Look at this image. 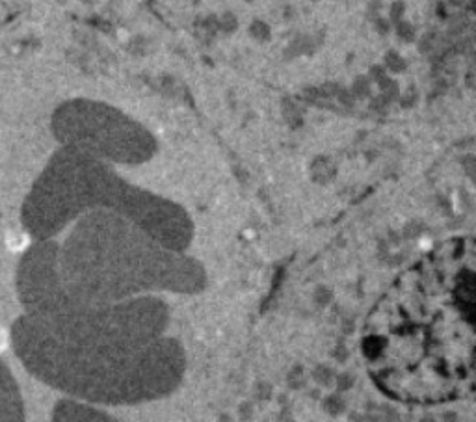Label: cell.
I'll use <instances>...</instances> for the list:
<instances>
[{"instance_id":"1","label":"cell","mask_w":476,"mask_h":422,"mask_svg":"<svg viewBox=\"0 0 476 422\" xmlns=\"http://www.w3.org/2000/svg\"><path fill=\"white\" fill-rule=\"evenodd\" d=\"M475 242L456 236L413 263L370 311V378L407 404H443L475 387Z\"/></svg>"},{"instance_id":"2","label":"cell","mask_w":476,"mask_h":422,"mask_svg":"<svg viewBox=\"0 0 476 422\" xmlns=\"http://www.w3.org/2000/svg\"><path fill=\"white\" fill-rule=\"evenodd\" d=\"M168 309L155 298L106 305L26 311L11 331L13 348L37 380L101 404H136L170 394L184 353L164 337Z\"/></svg>"},{"instance_id":"3","label":"cell","mask_w":476,"mask_h":422,"mask_svg":"<svg viewBox=\"0 0 476 422\" xmlns=\"http://www.w3.org/2000/svg\"><path fill=\"white\" fill-rule=\"evenodd\" d=\"M76 220L64 244H56L58 294L43 309L106 305L149 290L197 292L205 286L197 261L162 246L125 216L93 209Z\"/></svg>"},{"instance_id":"4","label":"cell","mask_w":476,"mask_h":422,"mask_svg":"<svg viewBox=\"0 0 476 422\" xmlns=\"http://www.w3.org/2000/svg\"><path fill=\"white\" fill-rule=\"evenodd\" d=\"M93 209L125 216L175 251H182L194 234L179 205L130 186L105 160L71 147L60 149L35 180L22 207V222L37 240H45Z\"/></svg>"},{"instance_id":"5","label":"cell","mask_w":476,"mask_h":422,"mask_svg":"<svg viewBox=\"0 0 476 422\" xmlns=\"http://www.w3.org/2000/svg\"><path fill=\"white\" fill-rule=\"evenodd\" d=\"M53 132L64 147L123 164L145 162L157 147L149 130L132 117L89 99H73L58 106Z\"/></svg>"},{"instance_id":"6","label":"cell","mask_w":476,"mask_h":422,"mask_svg":"<svg viewBox=\"0 0 476 422\" xmlns=\"http://www.w3.org/2000/svg\"><path fill=\"white\" fill-rule=\"evenodd\" d=\"M22 400L10 370L0 363V421H21Z\"/></svg>"}]
</instances>
